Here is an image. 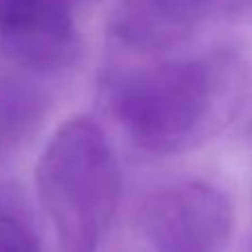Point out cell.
Segmentation results:
<instances>
[{
  "mask_svg": "<svg viewBox=\"0 0 252 252\" xmlns=\"http://www.w3.org/2000/svg\"><path fill=\"white\" fill-rule=\"evenodd\" d=\"M82 0H0V47L29 71L53 73L75 60Z\"/></svg>",
  "mask_w": 252,
  "mask_h": 252,
  "instance_id": "277c9868",
  "label": "cell"
},
{
  "mask_svg": "<svg viewBox=\"0 0 252 252\" xmlns=\"http://www.w3.org/2000/svg\"><path fill=\"white\" fill-rule=\"evenodd\" d=\"M248 91L244 62L228 51H215L133 73L115 89L113 113L139 148L177 155L230 124Z\"/></svg>",
  "mask_w": 252,
  "mask_h": 252,
  "instance_id": "6da1fadb",
  "label": "cell"
},
{
  "mask_svg": "<svg viewBox=\"0 0 252 252\" xmlns=\"http://www.w3.org/2000/svg\"><path fill=\"white\" fill-rule=\"evenodd\" d=\"M0 252H42L33 228L16 208L0 201Z\"/></svg>",
  "mask_w": 252,
  "mask_h": 252,
  "instance_id": "52a82bcc",
  "label": "cell"
},
{
  "mask_svg": "<svg viewBox=\"0 0 252 252\" xmlns=\"http://www.w3.org/2000/svg\"><path fill=\"white\" fill-rule=\"evenodd\" d=\"M49 100L33 84L0 75V166L40 128Z\"/></svg>",
  "mask_w": 252,
  "mask_h": 252,
  "instance_id": "8992f818",
  "label": "cell"
},
{
  "mask_svg": "<svg viewBox=\"0 0 252 252\" xmlns=\"http://www.w3.org/2000/svg\"><path fill=\"white\" fill-rule=\"evenodd\" d=\"M35 190L58 252H97L122 197V175L104 130L73 115L47 139L35 161Z\"/></svg>",
  "mask_w": 252,
  "mask_h": 252,
  "instance_id": "7a4b0ae2",
  "label": "cell"
},
{
  "mask_svg": "<svg viewBox=\"0 0 252 252\" xmlns=\"http://www.w3.org/2000/svg\"><path fill=\"white\" fill-rule=\"evenodd\" d=\"M139 223L155 252H221L235 232V206L215 184L184 179L148 195Z\"/></svg>",
  "mask_w": 252,
  "mask_h": 252,
  "instance_id": "3957f363",
  "label": "cell"
},
{
  "mask_svg": "<svg viewBox=\"0 0 252 252\" xmlns=\"http://www.w3.org/2000/svg\"><path fill=\"white\" fill-rule=\"evenodd\" d=\"M252 0H118L111 31L126 47L161 51L244 13Z\"/></svg>",
  "mask_w": 252,
  "mask_h": 252,
  "instance_id": "5b68a950",
  "label": "cell"
}]
</instances>
